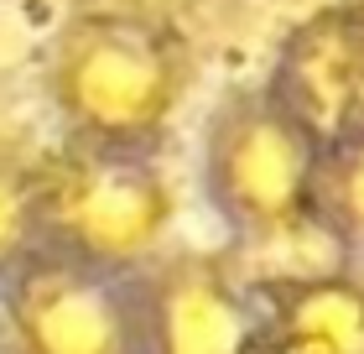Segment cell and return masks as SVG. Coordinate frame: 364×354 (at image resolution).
Wrapping results in <instances>:
<instances>
[{
  "mask_svg": "<svg viewBox=\"0 0 364 354\" xmlns=\"http://www.w3.org/2000/svg\"><path fill=\"white\" fill-rule=\"evenodd\" d=\"M193 89V53L141 11H84L58 31L47 94L68 141L151 151Z\"/></svg>",
  "mask_w": 364,
  "mask_h": 354,
  "instance_id": "1",
  "label": "cell"
},
{
  "mask_svg": "<svg viewBox=\"0 0 364 354\" xmlns=\"http://www.w3.org/2000/svg\"><path fill=\"white\" fill-rule=\"evenodd\" d=\"M328 146L276 99L271 83L235 89L203 136V193L240 240H287L323 219Z\"/></svg>",
  "mask_w": 364,
  "mask_h": 354,
  "instance_id": "2",
  "label": "cell"
},
{
  "mask_svg": "<svg viewBox=\"0 0 364 354\" xmlns=\"http://www.w3.org/2000/svg\"><path fill=\"white\" fill-rule=\"evenodd\" d=\"M42 188L47 245L73 250L109 271L151 266L177 214V193L151 151L73 141V151L42 167Z\"/></svg>",
  "mask_w": 364,
  "mask_h": 354,
  "instance_id": "3",
  "label": "cell"
},
{
  "mask_svg": "<svg viewBox=\"0 0 364 354\" xmlns=\"http://www.w3.org/2000/svg\"><path fill=\"white\" fill-rule=\"evenodd\" d=\"M6 354H141L136 271L42 245L0 281Z\"/></svg>",
  "mask_w": 364,
  "mask_h": 354,
  "instance_id": "4",
  "label": "cell"
},
{
  "mask_svg": "<svg viewBox=\"0 0 364 354\" xmlns=\"http://www.w3.org/2000/svg\"><path fill=\"white\" fill-rule=\"evenodd\" d=\"M141 354H260L266 313L219 256H161L136 271Z\"/></svg>",
  "mask_w": 364,
  "mask_h": 354,
  "instance_id": "5",
  "label": "cell"
},
{
  "mask_svg": "<svg viewBox=\"0 0 364 354\" xmlns=\"http://www.w3.org/2000/svg\"><path fill=\"white\" fill-rule=\"evenodd\" d=\"M266 83L328 151L364 136V26L349 0L296 21Z\"/></svg>",
  "mask_w": 364,
  "mask_h": 354,
  "instance_id": "6",
  "label": "cell"
},
{
  "mask_svg": "<svg viewBox=\"0 0 364 354\" xmlns=\"http://www.w3.org/2000/svg\"><path fill=\"white\" fill-rule=\"evenodd\" d=\"M255 292L266 313L260 354H364V276L349 266L266 276Z\"/></svg>",
  "mask_w": 364,
  "mask_h": 354,
  "instance_id": "7",
  "label": "cell"
},
{
  "mask_svg": "<svg viewBox=\"0 0 364 354\" xmlns=\"http://www.w3.org/2000/svg\"><path fill=\"white\" fill-rule=\"evenodd\" d=\"M42 245H47L42 167L0 151V281H6L31 250H42Z\"/></svg>",
  "mask_w": 364,
  "mask_h": 354,
  "instance_id": "8",
  "label": "cell"
},
{
  "mask_svg": "<svg viewBox=\"0 0 364 354\" xmlns=\"http://www.w3.org/2000/svg\"><path fill=\"white\" fill-rule=\"evenodd\" d=\"M323 219L343 245L364 250V136L343 141L323 162Z\"/></svg>",
  "mask_w": 364,
  "mask_h": 354,
  "instance_id": "9",
  "label": "cell"
},
{
  "mask_svg": "<svg viewBox=\"0 0 364 354\" xmlns=\"http://www.w3.org/2000/svg\"><path fill=\"white\" fill-rule=\"evenodd\" d=\"M349 11L359 16V26H364V0H349Z\"/></svg>",
  "mask_w": 364,
  "mask_h": 354,
  "instance_id": "10",
  "label": "cell"
}]
</instances>
